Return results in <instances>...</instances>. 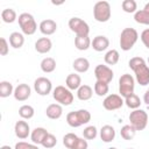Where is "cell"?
Returning <instances> with one entry per match:
<instances>
[{"label":"cell","mask_w":149,"mask_h":149,"mask_svg":"<svg viewBox=\"0 0 149 149\" xmlns=\"http://www.w3.org/2000/svg\"><path fill=\"white\" fill-rule=\"evenodd\" d=\"M90 121H91V113L87 109L72 111L66 114V122L70 127H73V128L86 125Z\"/></svg>","instance_id":"2"},{"label":"cell","mask_w":149,"mask_h":149,"mask_svg":"<svg viewBox=\"0 0 149 149\" xmlns=\"http://www.w3.org/2000/svg\"><path fill=\"white\" fill-rule=\"evenodd\" d=\"M49 134V132L43 128V127H36L31 133H30V140L34 144H42L44 137Z\"/></svg>","instance_id":"19"},{"label":"cell","mask_w":149,"mask_h":149,"mask_svg":"<svg viewBox=\"0 0 149 149\" xmlns=\"http://www.w3.org/2000/svg\"><path fill=\"white\" fill-rule=\"evenodd\" d=\"M72 66H73L74 71H77L79 73H84L90 69V62L85 57H78L73 61Z\"/></svg>","instance_id":"22"},{"label":"cell","mask_w":149,"mask_h":149,"mask_svg":"<svg viewBox=\"0 0 149 149\" xmlns=\"http://www.w3.org/2000/svg\"><path fill=\"white\" fill-rule=\"evenodd\" d=\"M107 149H118V148H115V147H111V148H107Z\"/></svg>","instance_id":"46"},{"label":"cell","mask_w":149,"mask_h":149,"mask_svg":"<svg viewBox=\"0 0 149 149\" xmlns=\"http://www.w3.org/2000/svg\"><path fill=\"white\" fill-rule=\"evenodd\" d=\"M104 59H105V63H106V64H108V65H115V64L119 62V59H120V54H119V51L115 50V49L108 50V51L105 54Z\"/></svg>","instance_id":"27"},{"label":"cell","mask_w":149,"mask_h":149,"mask_svg":"<svg viewBox=\"0 0 149 149\" xmlns=\"http://www.w3.org/2000/svg\"><path fill=\"white\" fill-rule=\"evenodd\" d=\"M129 68L134 71L136 81L141 86L149 84V66L142 57H133L129 61Z\"/></svg>","instance_id":"1"},{"label":"cell","mask_w":149,"mask_h":149,"mask_svg":"<svg viewBox=\"0 0 149 149\" xmlns=\"http://www.w3.org/2000/svg\"><path fill=\"white\" fill-rule=\"evenodd\" d=\"M14 149H40L37 144H34V143H28V142H17L15 144V148Z\"/></svg>","instance_id":"39"},{"label":"cell","mask_w":149,"mask_h":149,"mask_svg":"<svg viewBox=\"0 0 149 149\" xmlns=\"http://www.w3.org/2000/svg\"><path fill=\"white\" fill-rule=\"evenodd\" d=\"M16 12L13 8H5L1 12V19L5 23H13L16 20Z\"/></svg>","instance_id":"30"},{"label":"cell","mask_w":149,"mask_h":149,"mask_svg":"<svg viewBox=\"0 0 149 149\" xmlns=\"http://www.w3.org/2000/svg\"><path fill=\"white\" fill-rule=\"evenodd\" d=\"M24 43V36L23 34L19 31H14L9 35V44L14 49H20Z\"/></svg>","instance_id":"24"},{"label":"cell","mask_w":149,"mask_h":149,"mask_svg":"<svg viewBox=\"0 0 149 149\" xmlns=\"http://www.w3.org/2000/svg\"><path fill=\"white\" fill-rule=\"evenodd\" d=\"M14 132H15V135L21 139V140H24L27 139L29 135H30V127L28 125L27 121L24 120H19L15 122V126H14Z\"/></svg>","instance_id":"14"},{"label":"cell","mask_w":149,"mask_h":149,"mask_svg":"<svg viewBox=\"0 0 149 149\" xmlns=\"http://www.w3.org/2000/svg\"><path fill=\"white\" fill-rule=\"evenodd\" d=\"M100 139L102 142L109 143L115 139V129L111 125H105L100 129Z\"/></svg>","instance_id":"20"},{"label":"cell","mask_w":149,"mask_h":149,"mask_svg":"<svg viewBox=\"0 0 149 149\" xmlns=\"http://www.w3.org/2000/svg\"><path fill=\"white\" fill-rule=\"evenodd\" d=\"M125 104H126L127 107H129L132 109H137L141 105V99L135 93H133L132 95L125 98Z\"/></svg>","instance_id":"33"},{"label":"cell","mask_w":149,"mask_h":149,"mask_svg":"<svg viewBox=\"0 0 149 149\" xmlns=\"http://www.w3.org/2000/svg\"><path fill=\"white\" fill-rule=\"evenodd\" d=\"M125 100L120 94H108L102 101V106L107 111H115L123 106Z\"/></svg>","instance_id":"11"},{"label":"cell","mask_w":149,"mask_h":149,"mask_svg":"<svg viewBox=\"0 0 149 149\" xmlns=\"http://www.w3.org/2000/svg\"><path fill=\"white\" fill-rule=\"evenodd\" d=\"M52 97L59 105L69 106L73 102V94L66 86H56L52 91Z\"/></svg>","instance_id":"7"},{"label":"cell","mask_w":149,"mask_h":149,"mask_svg":"<svg viewBox=\"0 0 149 149\" xmlns=\"http://www.w3.org/2000/svg\"><path fill=\"white\" fill-rule=\"evenodd\" d=\"M35 114V111H34V107L30 106V105H22L20 108H19V115L24 119V120H29L34 116Z\"/></svg>","instance_id":"31"},{"label":"cell","mask_w":149,"mask_h":149,"mask_svg":"<svg viewBox=\"0 0 149 149\" xmlns=\"http://www.w3.org/2000/svg\"><path fill=\"white\" fill-rule=\"evenodd\" d=\"M93 95V90L91 86L86 85V84H83L78 90H77V98L81 101H86V100H90Z\"/></svg>","instance_id":"23"},{"label":"cell","mask_w":149,"mask_h":149,"mask_svg":"<svg viewBox=\"0 0 149 149\" xmlns=\"http://www.w3.org/2000/svg\"><path fill=\"white\" fill-rule=\"evenodd\" d=\"M65 85H66V87H68L70 91L78 90V88L83 85V84H81V78H80V76L77 74V73H70V74L66 77Z\"/></svg>","instance_id":"21"},{"label":"cell","mask_w":149,"mask_h":149,"mask_svg":"<svg viewBox=\"0 0 149 149\" xmlns=\"http://www.w3.org/2000/svg\"><path fill=\"white\" fill-rule=\"evenodd\" d=\"M98 135V130L94 126H87L84 130H83V136L86 140H94Z\"/></svg>","instance_id":"37"},{"label":"cell","mask_w":149,"mask_h":149,"mask_svg":"<svg viewBox=\"0 0 149 149\" xmlns=\"http://www.w3.org/2000/svg\"><path fill=\"white\" fill-rule=\"evenodd\" d=\"M134 20L140 24L149 26V13L144 9L136 10V13L134 14Z\"/></svg>","instance_id":"32"},{"label":"cell","mask_w":149,"mask_h":149,"mask_svg":"<svg viewBox=\"0 0 149 149\" xmlns=\"http://www.w3.org/2000/svg\"><path fill=\"white\" fill-rule=\"evenodd\" d=\"M130 125L137 130H143L148 125V114L143 109H134L129 114Z\"/></svg>","instance_id":"8"},{"label":"cell","mask_w":149,"mask_h":149,"mask_svg":"<svg viewBox=\"0 0 149 149\" xmlns=\"http://www.w3.org/2000/svg\"><path fill=\"white\" fill-rule=\"evenodd\" d=\"M88 147V143L86 141V139H81V137H78L76 143L73 144V147L71 149H87Z\"/></svg>","instance_id":"41"},{"label":"cell","mask_w":149,"mask_h":149,"mask_svg":"<svg viewBox=\"0 0 149 149\" xmlns=\"http://www.w3.org/2000/svg\"><path fill=\"white\" fill-rule=\"evenodd\" d=\"M91 43H92V41L88 36H76V38H74L76 48L78 50H81V51L87 50L91 47Z\"/></svg>","instance_id":"25"},{"label":"cell","mask_w":149,"mask_h":149,"mask_svg":"<svg viewBox=\"0 0 149 149\" xmlns=\"http://www.w3.org/2000/svg\"><path fill=\"white\" fill-rule=\"evenodd\" d=\"M34 90L40 95H48L52 91L51 80L47 77H38L34 81Z\"/></svg>","instance_id":"12"},{"label":"cell","mask_w":149,"mask_h":149,"mask_svg":"<svg viewBox=\"0 0 149 149\" xmlns=\"http://www.w3.org/2000/svg\"><path fill=\"white\" fill-rule=\"evenodd\" d=\"M143 101L149 106V90L146 91V93H144V95H143Z\"/></svg>","instance_id":"43"},{"label":"cell","mask_w":149,"mask_h":149,"mask_svg":"<svg viewBox=\"0 0 149 149\" xmlns=\"http://www.w3.org/2000/svg\"><path fill=\"white\" fill-rule=\"evenodd\" d=\"M121 7H122V10L126 12V13H136V9H137V3L135 0H123L122 3H121Z\"/></svg>","instance_id":"35"},{"label":"cell","mask_w":149,"mask_h":149,"mask_svg":"<svg viewBox=\"0 0 149 149\" xmlns=\"http://www.w3.org/2000/svg\"><path fill=\"white\" fill-rule=\"evenodd\" d=\"M135 88V79L132 74L125 73L119 78V93L125 99L134 93Z\"/></svg>","instance_id":"4"},{"label":"cell","mask_w":149,"mask_h":149,"mask_svg":"<svg viewBox=\"0 0 149 149\" xmlns=\"http://www.w3.org/2000/svg\"><path fill=\"white\" fill-rule=\"evenodd\" d=\"M56 144H57V139H56V136L54 134H50V133L44 137V140L42 142V146L44 148H47V149L54 148Z\"/></svg>","instance_id":"38"},{"label":"cell","mask_w":149,"mask_h":149,"mask_svg":"<svg viewBox=\"0 0 149 149\" xmlns=\"http://www.w3.org/2000/svg\"><path fill=\"white\" fill-rule=\"evenodd\" d=\"M69 28L76 34V36H88L90 27L80 17H71L69 20Z\"/></svg>","instance_id":"9"},{"label":"cell","mask_w":149,"mask_h":149,"mask_svg":"<svg viewBox=\"0 0 149 149\" xmlns=\"http://www.w3.org/2000/svg\"><path fill=\"white\" fill-rule=\"evenodd\" d=\"M9 51V45H8V42L5 37H1L0 38V55L1 56H6Z\"/></svg>","instance_id":"40"},{"label":"cell","mask_w":149,"mask_h":149,"mask_svg":"<svg viewBox=\"0 0 149 149\" xmlns=\"http://www.w3.org/2000/svg\"><path fill=\"white\" fill-rule=\"evenodd\" d=\"M38 28L43 35L48 36V35H52L57 30V23H56V21H54L51 19H47V20L41 21Z\"/></svg>","instance_id":"16"},{"label":"cell","mask_w":149,"mask_h":149,"mask_svg":"<svg viewBox=\"0 0 149 149\" xmlns=\"http://www.w3.org/2000/svg\"><path fill=\"white\" fill-rule=\"evenodd\" d=\"M77 139H78V136H77L76 134H73V133H68V134H65L64 137H63V144H64L68 149H71V148L73 147V144L76 143Z\"/></svg>","instance_id":"36"},{"label":"cell","mask_w":149,"mask_h":149,"mask_svg":"<svg viewBox=\"0 0 149 149\" xmlns=\"http://www.w3.org/2000/svg\"><path fill=\"white\" fill-rule=\"evenodd\" d=\"M30 94H31V88L28 84H24V83L19 84L15 87L14 93H13L15 100H17V101H26L30 97Z\"/></svg>","instance_id":"13"},{"label":"cell","mask_w":149,"mask_h":149,"mask_svg":"<svg viewBox=\"0 0 149 149\" xmlns=\"http://www.w3.org/2000/svg\"><path fill=\"white\" fill-rule=\"evenodd\" d=\"M91 47L98 52L104 51L109 47V40L105 35H98L93 38V41L91 43Z\"/></svg>","instance_id":"15"},{"label":"cell","mask_w":149,"mask_h":149,"mask_svg":"<svg viewBox=\"0 0 149 149\" xmlns=\"http://www.w3.org/2000/svg\"><path fill=\"white\" fill-rule=\"evenodd\" d=\"M56 69V61L52 57H45L41 62V70L45 73H51Z\"/></svg>","instance_id":"26"},{"label":"cell","mask_w":149,"mask_h":149,"mask_svg":"<svg viewBox=\"0 0 149 149\" xmlns=\"http://www.w3.org/2000/svg\"><path fill=\"white\" fill-rule=\"evenodd\" d=\"M52 42L49 37H41L35 42V50L38 54H47L51 50Z\"/></svg>","instance_id":"17"},{"label":"cell","mask_w":149,"mask_h":149,"mask_svg":"<svg viewBox=\"0 0 149 149\" xmlns=\"http://www.w3.org/2000/svg\"><path fill=\"white\" fill-rule=\"evenodd\" d=\"M0 149H12V148H10L9 146H2V147H1Z\"/></svg>","instance_id":"45"},{"label":"cell","mask_w":149,"mask_h":149,"mask_svg":"<svg viewBox=\"0 0 149 149\" xmlns=\"http://www.w3.org/2000/svg\"><path fill=\"white\" fill-rule=\"evenodd\" d=\"M148 63H149V57H148Z\"/></svg>","instance_id":"48"},{"label":"cell","mask_w":149,"mask_h":149,"mask_svg":"<svg viewBox=\"0 0 149 149\" xmlns=\"http://www.w3.org/2000/svg\"><path fill=\"white\" fill-rule=\"evenodd\" d=\"M108 91H109L108 84L102 83V81H98V80L95 81V84H94V93H95L97 95H99V97H105V95H107Z\"/></svg>","instance_id":"34"},{"label":"cell","mask_w":149,"mask_h":149,"mask_svg":"<svg viewBox=\"0 0 149 149\" xmlns=\"http://www.w3.org/2000/svg\"><path fill=\"white\" fill-rule=\"evenodd\" d=\"M135 134H136V129L132 125H125V126H122V128L120 130L121 137L123 140H127V141L133 140L134 136H135Z\"/></svg>","instance_id":"29"},{"label":"cell","mask_w":149,"mask_h":149,"mask_svg":"<svg viewBox=\"0 0 149 149\" xmlns=\"http://www.w3.org/2000/svg\"><path fill=\"white\" fill-rule=\"evenodd\" d=\"M144 10H147L148 13H149V2L148 3H146V6H144V8H143Z\"/></svg>","instance_id":"44"},{"label":"cell","mask_w":149,"mask_h":149,"mask_svg":"<svg viewBox=\"0 0 149 149\" xmlns=\"http://www.w3.org/2000/svg\"><path fill=\"white\" fill-rule=\"evenodd\" d=\"M111 5L107 1H98L93 7V16L98 22H107L111 19Z\"/></svg>","instance_id":"5"},{"label":"cell","mask_w":149,"mask_h":149,"mask_svg":"<svg viewBox=\"0 0 149 149\" xmlns=\"http://www.w3.org/2000/svg\"><path fill=\"white\" fill-rule=\"evenodd\" d=\"M19 26L23 34L26 35H33L37 30V24L34 19V16L29 13H22L19 15Z\"/></svg>","instance_id":"6"},{"label":"cell","mask_w":149,"mask_h":149,"mask_svg":"<svg viewBox=\"0 0 149 149\" xmlns=\"http://www.w3.org/2000/svg\"><path fill=\"white\" fill-rule=\"evenodd\" d=\"M140 37H141V41H142V43L144 44V47L149 49V28L144 29V30L141 33V36H140Z\"/></svg>","instance_id":"42"},{"label":"cell","mask_w":149,"mask_h":149,"mask_svg":"<svg viewBox=\"0 0 149 149\" xmlns=\"http://www.w3.org/2000/svg\"><path fill=\"white\" fill-rule=\"evenodd\" d=\"M94 76H95L98 81H102V83L109 84L112 81L113 77H114V73H113V70L109 66L99 64L94 69Z\"/></svg>","instance_id":"10"},{"label":"cell","mask_w":149,"mask_h":149,"mask_svg":"<svg viewBox=\"0 0 149 149\" xmlns=\"http://www.w3.org/2000/svg\"><path fill=\"white\" fill-rule=\"evenodd\" d=\"M14 87H13V84L7 81V80H2L0 81V97L1 98H7L9 97L10 94L14 93Z\"/></svg>","instance_id":"28"},{"label":"cell","mask_w":149,"mask_h":149,"mask_svg":"<svg viewBox=\"0 0 149 149\" xmlns=\"http://www.w3.org/2000/svg\"><path fill=\"white\" fill-rule=\"evenodd\" d=\"M45 114L51 120H57L63 115V107L59 104H50L45 108Z\"/></svg>","instance_id":"18"},{"label":"cell","mask_w":149,"mask_h":149,"mask_svg":"<svg viewBox=\"0 0 149 149\" xmlns=\"http://www.w3.org/2000/svg\"><path fill=\"white\" fill-rule=\"evenodd\" d=\"M139 33L134 28H125L120 34V47L123 51L130 50L137 42Z\"/></svg>","instance_id":"3"},{"label":"cell","mask_w":149,"mask_h":149,"mask_svg":"<svg viewBox=\"0 0 149 149\" xmlns=\"http://www.w3.org/2000/svg\"><path fill=\"white\" fill-rule=\"evenodd\" d=\"M126 149H134V148H126Z\"/></svg>","instance_id":"47"}]
</instances>
